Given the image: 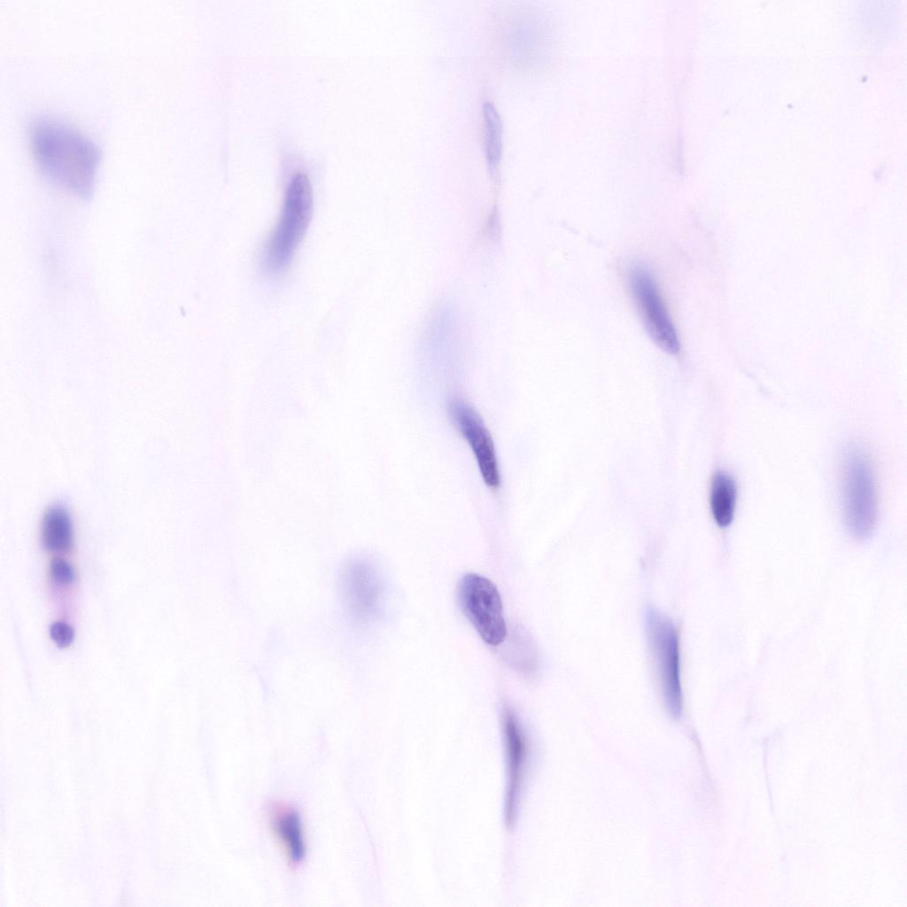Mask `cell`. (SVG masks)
Wrapping results in <instances>:
<instances>
[{
  "label": "cell",
  "instance_id": "4",
  "mask_svg": "<svg viewBox=\"0 0 907 907\" xmlns=\"http://www.w3.org/2000/svg\"><path fill=\"white\" fill-rule=\"evenodd\" d=\"M647 633L657 683L671 713L682 707L679 636L676 625L655 609L647 614Z\"/></svg>",
  "mask_w": 907,
  "mask_h": 907
},
{
  "label": "cell",
  "instance_id": "7",
  "mask_svg": "<svg viewBox=\"0 0 907 907\" xmlns=\"http://www.w3.org/2000/svg\"><path fill=\"white\" fill-rule=\"evenodd\" d=\"M458 593L461 609L481 639L491 646L501 644L507 625L495 585L485 577L467 573L460 581Z\"/></svg>",
  "mask_w": 907,
  "mask_h": 907
},
{
  "label": "cell",
  "instance_id": "6",
  "mask_svg": "<svg viewBox=\"0 0 907 907\" xmlns=\"http://www.w3.org/2000/svg\"><path fill=\"white\" fill-rule=\"evenodd\" d=\"M628 283L650 338L663 351L677 354L680 350L678 335L653 274L647 267L635 264L628 272Z\"/></svg>",
  "mask_w": 907,
  "mask_h": 907
},
{
  "label": "cell",
  "instance_id": "9",
  "mask_svg": "<svg viewBox=\"0 0 907 907\" xmlns=\"http://www.w3.org/2000/svg\"><path fill=\"white\" fill-rule=\"evenodd\" d=\"M269 829L288 864L298 866L306 855L303 822L298 810L283 802L268 807Z\"/></svg>",
  "mask_w": 907,
  "mask_h": 907
},
{
  "label": "cell",
  "instance_id": "8",
  "mask_svg": "<svg viewBox=\"0 0 907 907\" xmlns=\"http://www.w3.org/2000/svg\"><path fill=\"white\" fill-rule=\"evenodd\" d=\"M449 413L455 426L469 445L483 480L489 487L497 488L500 483V477L496 451L491 434L481 416L469 404L459 399L449 402Z\"/></svg>",
  "mask_w": 907,
  "mask_h": 907
},
{
  "label": "cell",
  "instance_id": "14",
  "mask_svg": "<svg viewBox=\"0 0 907 907\" xmlns=\"http://www.w3.org/2000/svg\"><path fill=\"white\" fill-rule=\"evenodd\" d=\"M50 576L57 584L68 585L74 579V571L69 563L58 559L51 562Z\"/></svg>",
  "mask_w": 907,
  "mask_h": 907
},
{
  "label": "cell",
  "instance_id": "13",
  "mask_svg": "<svg viewBox=\"0 0 907 907\" xmlns=\"http://www.w3.org/2000/svg\"><path fill=\"white\" fill-rule=\"evenodd\" d=\"M50 635L58 647H66L72 643L74 632L69 624L64 622H56L50 628Z\"/></svg>",
  "mask_w": 907,
  "mask_h": 907
},
{
  "label": "cell",
  "instance_id": "10",
  "mask_svg": "<svg viewBox=\"0 0 907 907\" xmlns=\"http://www.w3.org/2000/svg\"><path fill=\"white\" fill-rule=\"evenodd\" d=\"M736 485L733 477L724 471L717 472L711 482L710 508L716 523L728 526L734 516L736 506Z\"/></svg>",
  "mask_w": 907,
  "mask_h": 907
},
{
  "label": "cell",
  "instance_id": "3",
  "mask_svg": "<svg viewBox=\"0 0 907 907\" xmlns=\"http://www.w3.org/2000/svg\"><path fill=\"white\" fill-rule=\"evenodd\" d=\"M312 213L310 181L306 174L298 173L288 185L279 221L265 244L263 263L269 275H278L290 265L309 225Z\"/></svg>",
  "mask_w": 907,
  "mask_h": 907
},
{
  "label": "cell",
  "instance_id": "11",
  "mask_svg": "<svg viewBox=\"0 0 907 907\" xmlns=\"http://www.w3.org/2000/svg\"><path fill=\"white\" fill-rule=\"evenodd\" d=\"M43 543L51 552H66L73 541L70 516L59 506L51 507L44 515L42 525Z\"/></svg>",
  "mask_w": 907,
  "mask_h": 907
},
{
  "label": "cell",
  "instance_id": "1",
  "mask_svg": "<svg viewBox=\"0 0 907 907\" xmlns=\"http://www.w3.org/2000/svg\"><path fill=\"white\" fill-rule=\"evenodd\" d=\"M29 145L46 177L74 194H90L100 156L89 137L60 120L39 117L30 124Z\"/></svg>",
  "mask_w": 907,
  "mask_h": 907
},
{
  "label": "cell",
  "instance_id": "12",
  "mask_svg": "<svg viewBox=\"0 0 907 907\" xmlns=\"http://www.w3.org/2000/svg\"><path fill=\"white\" fill-rule=\"evenodd\" d=\"M484 111L486 122L485 136L487 157L490 168L493 171L499 161L500 151V120L495 108L491 103L485 104Z\"/></svg>",
  "mask_w": 907,
  "mask_h": 907
},
{
  "label": "cell",
  "instance_id": "5",
  "mask_svg": "<svg viewBox=\"0 0 907 907\" xmlns=\"http://www.w3.org/2000/svg\"><path fill=\"white\" fill-rule=\"evenodd\" d=\"M338 591L343 606L355 622L375 620L382 608L384 584L372 561L355 556L346 560L338 572Z\"/></svg>",
  "mask_w": 907,
  "mask_h": 907
},
{
  "label": "cell",
  "instance_id": "2",
  "mask_svg": "<svg viewBox=\"0 0 907 907\" xmlns=\"http://www.w3.org/2000/svg\"><path fill=\"white\" fill-rule=\"evenodd\" d=\"M840 485L841 511L848 531L857 539L868 538L877 521V485L869 455L857 445H849L843 453Z\"/></svg>",
  "mask_w": 907,
  "mask_h": 907
}]
</instances>
